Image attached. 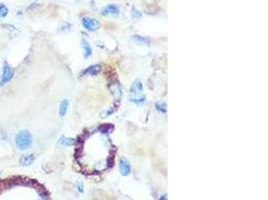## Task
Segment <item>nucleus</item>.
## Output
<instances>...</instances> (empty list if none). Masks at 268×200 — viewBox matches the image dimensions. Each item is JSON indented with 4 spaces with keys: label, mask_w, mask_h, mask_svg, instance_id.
Segmentation results:
<instances>
[{
    "label": "nucleus",
    "mask_w": 268,
    "mask_h": 200,
    "mask_svg": "<svg viewBox=\"0 0 268 200\" xmlns=\"http://www.w3.org/2000/svg\"><path fill=\"white\" fill-rule=\"evenodd\" d=\"M155 107L161 113H166L167 112V104L164 102H157L155 104Z\"/></svg>",
    "instance_id": "obj_13"
},
{
    "label": "nucleus",
    "mask_w": 268,
    "mask_h": 200,
    "mask_svg": "<svg viewBox=\"0 0 268 200\" xmlns=\"http://www.w3.org/2000/svg\"><path fill=\"white\" fill-rule=\"evenodd\" d=\"M75 142V140L74 139V138H67V137H61L59 143L60 145H62V146H70V145H72Z\"/></svg>",
    "instance_id": "obj_12"
},
{
    "label": "nucleus",
    "mask_w": 268,
    "mask_h": 200,
    "mask_svg": "<svg viewBox=\"0 0 268 200\" xmlns=\"http://www.w3.org/2000/svg\"><path fill=\"white\" fill-rule=\"evenodd\" d=\"M7 14H8V8L5 6V4L1 3V4H0V18L5 17Z\"/></svg>",
    "instance_id": "obj_16"
},
{
    "label": "nucleus",
    "mask_w": 268,
    "mask_h": 200,
    "mask_svg": "<svg viewBox=\"0 0 268 200\" xmlns=\"http://www.w3.org/2000/svg\"><path fill=\"white\" fill-rule=\"evenodd\" d=\"M119 172H121V174H122V175H124V176L129 175V174L131 173V171H132V167H131V164H130V162L126 159H124V158H122L121 160H119Z\"/></svg>",
    "instance_id": "obj_4"
},
{
    "label": "nucleus",
    "mask_w": 268,
    "mask_h": 200,
    "mask_svg": "<svg viewBox=\"0 0 268 200\" xmlns=\"http://www.w3.org/2000/svg\"><path fill=\"white\" fill-rule=\"evenodd\" d=\"M114 109H110V110H106L104 112H103V114H101V117L104 118V117H108V116H110L111 114L114 113Z\"/></svg>",
    "instance_id": "obj_17"
},
{
    "label": "nucleus",
    "mask_w": 268,
    "mask_h": 200,
    "mask_svg": "<svg viewBox=\"0 0 268 200\" xmlns=\"http://www.w3.org/2000/svg\"><path fill=\"white\" fill-rule=\"evenodd\" d=\"M84 187H85L84 186V183H82L81 181L77 182V190L81 192H81H84Z\"/></svg>",
    "instance_id": "obj_18"
},
{
    "label": "nucleus",
    "mask_w": 268,
    "mask_h": 200,
    "mask_svg": "<svg viewBox=\"0 0 268 200\" xmlns=\"http://www.w3.org/2000/svg\"><path fill=\"white\" fill-rule=\"evenodd\" d=\"M100 68L101 66L99 64H96V65H92V66H89L85 69V70H84L81 72V75H89V76H96L100 73Z\"/></svg>",
    "instance_id": "obj_6"
},
{
    "label": "nucleus",
    "mask_w": 268,
    "mask_h": 200,
    "mask_svg": "<svg viewBox=\"0 0 268 200\" xmlns=\"http://www.w3.org/2000/svg\"><path fill=\"white\" fill-rule=\"evenodd\" d=\"M81 46L84 48V54H85V58H89V56H92V47H90L89 43L86 41L85 39H82L81 40Z\"/></svg>",
    "instance_id": "obj_10"
},
{
    "label": "nucleus",
    "mask_w": 268,
    "mask_h": 200,
    "mask_svg": "<svg viewBox=\"0 0 268 200\" xmlns=\"http://www.w3.org/2000/svg\"><path fill=\"white\" fill-rule=\"evenodd\" d=\"M145 100H146V97L145 96H137V97L130 98V101H131V102L136 103L138 105H142L145 102Z\"/></svg>",
    "instance_id": "obj_15"
},
{
    "label": "nucleus",
    "mask_w": 268,
    "mask_h": 200,
    "mask_svg": "<svg viewBox=\"0 0 268 200\" xmlns=\"http://www.w3.org/2000/svg\"><path fill=\"white\" fill-rule=\"evenodd\" d=\"M113 129H114V126H113V125H111V124H104V125L100 126V128H99V130L100 131V133H104V134L111 132V131H113Z\"/></svg>",
    "instance_id": "obj_14"
},
{
    "label": "nucleus",
    "mask_w": 268,
    "mask_h": 200,
    "mask_svg": "<svg viewBox=\"0 0 268 200\" xmlns=\"http://www.w3.org/2000/svg\"><path fill=\"white\" fill-rule=\"evenodd\" d=\"M81 24L85 27V30L88 31H96L100 28V23L99 21L95 18H90L85 16L81 19Z\"/></svg>",
    "instance_id": "obj_2"
},
{
    "label": "nucleus",
    "mask_w": 268,
    "mask_h": 200,
    "mask_svg": "<svg viewBox=\"0 0 268 200\" xmlns=\"http://www.w3.org/2000/svg\"><path fill=\"white\" fill-rule=\"evenodd\" d=\"M110 88H111V92L114 94V96L115 98H119L122 95V88H121V85L119 84V82L111 83Z\"/></svg>",
    "instance_id": "obj_9"
},
{
    "label": "nucleus",
    "mask_w": 268,
    "mask_h": 200,
    "mask_svg": "<svg viewBox=\"0 0 268 200\" xmlns=\"http://www.w3.org/2000/svg\"><path fill=\"white\" fill-rule=\"evenodd\" d=\"M13 77V70L12 68H10L9 65L6 63L2 68V76H1V81H0V86H4L6 83H8L10 80Z\"/></svg>",
    "instance_id": "obj_3"
},
{
    "label": "nucleus",
    "mask_w": 268,
    "mask_h": 200,
    "mask_svg": "<svg viewBox=\"0 0 268 200\" xmlns=\"http://www.w3.org/2000/svg\"><path fill=\"white\" fill-rule=\"evenodd\" d=\"M68 105H70V101L67 99H63L61 101V103L59 105V116L61 118L64 117L67 112V109H68Z\"/></svg>",
    "instance_id": "obj_11"
},
{
    "label": "nucleus",
    "mask_w": 268,
    "mask_h": 200,
    "mask_svg": "<svg viewBox=\"0 0 268 200\" xmlns=\"http://www.w3.org/2000/svg\"><path fill=\"white\" fill-rule=\"evenodd\" d=\"M20 164L23 165V166H29L31 165L32 163H33L34 161V156L32 154H25V155H22L20 158Z\"/></svg>",
    "instance_id": "obj_8"
},
{
    "label": "nucleus",
    "mask_w": 268,
    "mask_h": 200,
    "mask_svg": "<svg viewBox=\"0 0 268 200\" xmlns=\"http://www.w3.org/2000/svg\"><path fill=\"white\" fill-rule=\"evenodd\" d=\"M15 145L19 150H26L32 145V136L27 130H22L17 133L15 138Z\"/></svg>",
    "instance_id": "obj_1"
},
{
    "label": "nucleus",
    "mask_w": 268,
    "mask_h": 200,
    "mask_svg": "<svg viewBox=\"0 0 268 200\" xmlns=\"http://www.w3.org/2000/svg\"><path fill=\"white\" fill-rule=\"evenodd\" d=\"M101 14L104 16L107 15H113V16H118L119 14V6L115 4H110L106 7H104L101 10Z\"/></svg>",
    "instance_id": "obj_5"
},
{
    "label": "nucleus",
    "mask_w": 268,
    "mask_h": 200,
    "mask_svg": "<svg viewBox=\"0 0 268 200\" xmlns=\"http://www.w3.org/2000/svg\"><path fill=\"white\" fill-rule=\"evenodd\" d=\"M143 89H144V87H143L142 81L138 79L133 83V85L131 87V92L133 94H140V93L143 92Z\"/></svg>",
    "instance_id": "obj_7"
}]
</instances>
